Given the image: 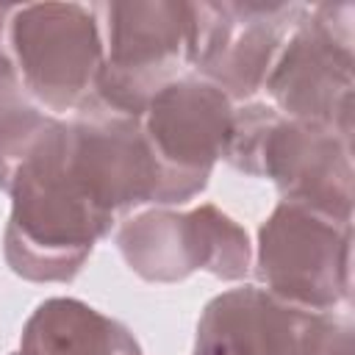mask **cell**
I'll use <instances>...</instances> for the list:
<instances>
[{
    "label": "cell",
    "instance_id": "2",
    "mask_svg": "<svg viewBox=\"0 0 355 355\" xmlns=\"http://www.w3.org/2000/svg\"><path fill=\"white\" fill-rule=\"evenodd\" d=\"M222 158L244 175L269 178L288 202L352 222V136L247 103L233 108Z\"/></svg>",
    "mask_w": 355,
    "mask_h": 355
},
{
    "label": "cell",
    "instance_id": "15",
    "mask_svg": "<svg viewBox=\"0 0 355 355\" xmlns=\"http://www.w3.org/2000/svg\"><path fill=\"white\" fill-rule=\"evenodd\" d=\"M11 355H25V352H22V349H17V352H11Z\"/></svg>",
    "mask_w": 355,
    "mask_h": 355
},
{
    "label": "cell",
    "instance_id": "8",
    "mask_svg": "<svg viewBox=\"0 0 355 355\" xmlns=\"http://www.w3.org/2000/svg\"><path fill=\"white\" fill-rule=\"evenodd\" d=\"M233 108L222 89L191 72L153 94L139 122L158 169L155 205H183L205 191L225 155Z\"/></svg>",
    "mask_w": 355,
    "mask_h": 355
},
{
    "label": "cell",
    "instance_id": "14",
    "mask_svg": "<svg viewBox=\"0 0 355 355\" xmlns=\"http://www.w3.org/2000/svg\"><path fill=\"white\" fill-rule=\"evenodd\" d=\"M11 14H14V6L0 3V44H3V36H6V31H8V19H11Z\"/></svg>",
    "mask_w": 355,
    "mask_h": 355
},
{
    "label": "cell",
    "instance_id": "12",
    "mask_svg": "<svg viewBox=\"0 0 355 355\" xmlns=\"http://www.w3.org/2000/svg\"><path fill=\"white\" fill-rule=\"evenodd\" d=\"M19 349L25 355H141L122 322L72 297L39 302L22 327Z\"/></svg>",
    "mask_w": 355,
    "mask_h": 355
},
{
    "label": "cell",
    "instance_id": "9",
    "mask_svg": "<svg viewBox=\"0 0 355 355\" xmlns=\"http://www.w3.org/2000/svg\"><path fill=\"white\" fill-rule=\"evenodd\" d=\"M347 333L349 319L300 308L247 283L202 308L194 355H330Z\"/></svg>",
    "mask_w": 355,
    "mask_h": 355
},
{
    "label": "cell",
    "instance_id": "5",
    "mask_svg": "<svg viewBox=\"0 0 355 355\" xmlns=\"http://www.w3.org/2000/svg\"><path fill=\"white\" fill-rule=\"evenodd\" d=\"M352 222L280 200L258 227L252 272L275 297L336 313L352 294Z\"/></svg>",
    "mask_w": 355,
    "mask_h": 355
},
{
    "label": "cell",
    "instance_id": "10",
    "mask_svg": "<svg viewBox=\"0 0 355 355\" xmlns=\"http://www.w3.org/2000/svg\"><path fill=\"white\" fill-rule=\"evenodd\" d=\"M64 166L83 197L111 225L158 197V169L141 122L114 114L94 100L67 122Z\"/></svg>",
    "mask_w": 355,
    "mask_h": 355
},
{
    "label": "cell",
    "instance_id": "6",
    "mask_svg": "<svg viewBox=\"0 0 355 355\" xmlns=\"http://www.w3.org/2000/svg\"><path fill=\"white\" fill-rule=\"evenodd\" d=\"M8 47L19 80L39 108L64 114L80 111L94 100L105 47L92 6H14Z\"/></svg>",
    "mask_w": 355,
    "mask_h": 355
},
{
    "label": "cell",
    "instance_id": "3",
    "mask_svg": "<svg viewBox=\"0 0 355 355\" xmlns=\"http://www.w3.org/2000/svg\"><path fill=\"white\" fill-rule=\"evenodd\" d=\"M92 11L105 47L94 103L141 119L155 92L194 69L200 3L108 0Z\"/></svg>",
    "mask_w": 355,
    "mask_h": 355
},
{
    "label": "cell",
    "instance_id": "11",
    "mask_svg": "<svg viewBox=\"0 0 355 355\" xmlns=\"http://www.w3.org/2000/svg\"><path fill=\"white\" fill-rule=\"evenodd\" d=\"M302 3H200L194 75L222 89L230 100H250L302 19Z\"/></svg>",
    "mask_w": 355,
    "mask_h": 355
},
{
    "label": "cell",
    "instance_id": "7",
    "mask_svg": "<svg viewBox=\"0 0 355 355\" xmlns=\"http://www.w3.org/2000/svg\"><path fill=\"white\" fill-rule=\"evenodd\" d=\"M116 250L147 283H180L200 269L219 280H244L252 269L247 230L214 202L141 211L119 225Z\"/></svg>",
    "mask_w": 355,
    "mask_h": 355
},
{
    "label": "cell",
    "instance_id": "4",
    "mask_svg": "<svg viewBox=\"0 0 355 355\" xmlns=\"http://www.w3.org/2000/svg\"><path fill=\"white\" fill-rule=\"evenodd\" d=\"M352 3L305 8L263 80L277 114L352 136Z\"/></svg>",
    "mask_w": 355,
    "mask_h": 355
},
{
    "label": "cell",
    "instance_id": "1",
    "mask_svg": "<svg viewBox=\"0 0 355 355\" xmlns=\"http://www.w3.org/2000/svg\"><path fill=\"white\" fill-rule=\"evenodd\" d=\"M67 122L17 169L3 233L8 269L31 283H72L111 222L83 197L64 166Z\"/></svg>",
    "mask_w": 355,
    "mask_h": 355
},
{
    "label": "cell",
    "instance_id": "13",
    "mask_svg": "<svg viewBox=\"0 0 355 355\" xmlns=\"http://www.w3.org/2000/svg\"><path fill=\"white\" fill-rule=\"evenodd\" d=\"M64 119L47 114L25 92L11 55L0 47V189L8 191L17 169L61 128Z\"/></svg>",
    "mask_w": 355,
    "mask_h": 355
}]
</instances>
